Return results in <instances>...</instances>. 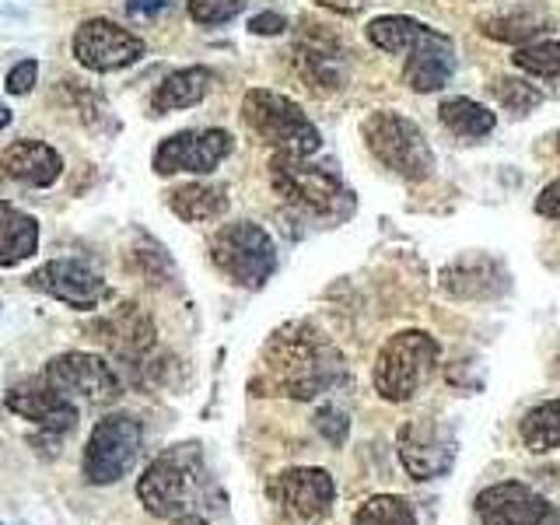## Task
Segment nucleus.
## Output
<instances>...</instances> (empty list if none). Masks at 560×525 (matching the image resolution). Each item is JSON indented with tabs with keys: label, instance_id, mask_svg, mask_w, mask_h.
I'll return each instance as SVG.
<instances>
[{
	"label": "nucleus",
	"instance_id": "nucleus-1",
	"mask_svg": "<svg viewBox=\"0 0 560 525\" xmlns=\"http://www.w3.org/2000/svg\"><path fill=\"white\" fill-rule=\"evenodd\" d=\"M343 375V358L332 340L312 323H288L267 340L262 378L270 396L315 399Z\"/></svg>",
	"mask_w": 560,
	"mask_h": 525
},
{
	"label": "nucleus",
	"instance_id": "nucleus-2",
	"mask_svg": "<svg viewBox=\"0 0 560 525\" xmlns=\"http://www.w3.org/2000/svg\"><path fill=\"white\" fill-rule=\"evenodd\" d=\"M210 494H214V477L207 472L200 445H172L148 463L144 477L137 480L140 504L162 522L197 515V508H207Z\"/></svg>",
	"mask_w": 560,
	"mask_h": 525
},
{
	"label": "nucleus",
	"instance_id": "nucleus-3",
	"mask_svg": "<svg viewBox=\"0 0 560 525\" xmlns=\"http://www.w3.org/2000/svg\"><path fill=\"white\" fill-rule=\"evenodd\" d=\"M270 183L291 207L323 221H347L354 214V192L326 165H312L298 154H273Z\"/></svg>",
	"mask_w": 560,
	"mask_h": 525
},
{
	"label": "nucleus",
	"instance_id": "nucleus-4",
	"mask_svg": "<svg viewBox=\"0 0 560 525\" xmlns=\"http://www.w3.org/2000/svg\"><path fill=\"white\" fill-rule=\"evenodd\" d=\"M242 119L249 122L253 133L267 140L277 154L312 158L323 148L319 127L305 116L302 105L280 92H270V88H249V92H245Z\"/></svg>",
	"mask_w": 560,
	"mask_h": 525
},
{
	"label": "nucleus",
	"instance_id": "nucleus-5",
	"mask_svg": "<svg viewBox=\"0 0 560 525\" xmlns=\"http://www.w3.org/2000/svg\"><path fill=\"white\" fill-rule=\"evenodd\" d=\"M361 137L375 162L396 172L407 183H424L434 175V151L428 144L424 130L402 113L378 109L361 122Z\"/></svg>",
	"mask_w": 560,
	"mask_h": 525
},
{
	"label": "nucleus",
	"instance_id": "nucleus-6",
	"mask_svg": "<svg viewBox=\"0 0 560 525\" xmlns=\"http://www.w3.org/2000/svg\"><path fill=\"white\" fill-rule=\"evenodd\" d=\"M438 354L442 347L424 329H402L396 337H389L382 343L378 358H375V393L385 402H407L420 393L438 364Z\"/></svg>",
	"mask_w": 560,
	"mask_h": 525
},
{
	"label": "nucleus",
	"instance_id": "nucleus-7",
	"mask_svg": "<svg viewBox=\"0 0 560 525\" xmlns=\"http://www.w3.org/2000/svg\"><path fill=\"white\" fill-rule=\"evenodd\" d=\"M210 262L245 291H259L277 270V245L256 221H232L210 242Z\"/></svg>",
	"mask_w": 560,
	"mask_h": 525
},
{
	"label": "nucleus",
	"instance_id": "nucleus-8",
	"mask_svg": "<svg viewBox=\"0 0 560 525\" xmlns=\"http://www.w3.org/2000/svg\"><path fill=\"white\" fill-rule=\"evenodd\" d=\"M140 448H144V428L130 413H105L84 442L81 472L92 487H113L130 477Z\"/></svg>",
	"mask_w": 560,
	"mask_h": 525
},
{
	"label": "nucleus",
	"instance_id": "nucleus-9",
	"mask_svg": "<svg viewBox=\"0 0 560 525\" xmlns=\"http://www.w3.org/2000/svg\"><path fill=\"white\" fill-rule=\"evenodd\" d=\"M70 52H74V60L84 70H92V74H113V70L133 67L137 60H144L148 43L140 39L137 32L113 22V18H84L74 28Z\"/></svg>",
	"mask_w": 560,
	"mask_h": 525
},
{
	"label": "nucleus",
	"instance_id": "nucleus-10",
	"mask_svg": "<svg viewBox=\"0 0 560 525\" xmlns=\"http://www.w3.org/2000/svg\"><path fill=\"white\" fill-rule=\"evenodd\" d=\"M235 151V137L221 130V127H210V130H179L165 137L162 144L154 148L151 154V168L154 175H210L228 154Z\"/></svg>",
	"mask_w": 560,
	"mask_h": 525
},
{
	"label": "nucleus",
	"instance_id": "nucleus-11",
	"mask_svg": "<svg viewBox=\"0 0 560 525\" xmlns=\"http://www.w3.org/2000/svg\"><path fill=\"white\" fill-rule=\"evenodd\" d=\"M396 455L413 480H438L455 466L459 442H455V434L445 424H438L431 417H417L399 428Z\"/></svg>",
	"mask_w": 560,
	"mask_h": 525
},
{
	"label": "nucleus",
	"instance_id": "nucleus-12",
	"mask_svg": "<svg viewBox=\"0 0 560 525\" xmlns=\"http://www.w3.org/2000/svg\"><path fill=\"white\" fill-rule=\"evenodd\" d=\"M43 378L70 399L84 402H116L122 396V382L116 375V368L105 361L102 354H88V350H67L57 354L46 368Z\"/></svg>",
	"mask_w": 560,
	"mask_h": 525
},
{
	"label": "nucleus",
	"instance_id": "nucleus-13",
	"mask_svg": "<svg viewBox=\"0 0 560 525\" xmlns=\"http://www.w3.org/2000/svg\"><path fill=\"white\" fill-rule=\"evenodd\" d=\"M267 494L284 515L315 522L326 518L332 512V504H337V480L323 466H291L280 469L267 483Z\"/></svg>",
	"mask_w": 560,
	"mask_h": 525
},
{
	"label": "nucleus",
	"instance_id": "nucleus-14",
	"mask_svg": "<svg viewBox=\"0 0 560 525\" xmlns=\"http://www.w3.org/2000/svg\"><path fill=\"white\" fill-rule=\"evenodd\" d=\"M28 288L57 298L74 312H95L105 298V280L98 270H92L81 259H49L39 270L28 273Z\"/></svg>",
	"mask_w": 560,
	"mask_h": 525
},
{
	"label": "nucleus",
	"instance_id": "nucleus-15",
	"mask_svg": "<svg viewBox=\"0 0 560 525\" xmlns=\"http://www.w3.org/2000/svg\"><path fill=\"white\" fill-rule=\"evenodd\" d=\"M4 402H8L11 413H18L22 420H32L35 428H46V431H57V434L74 431L78 420H81L78 402L70 396H63L57 385H49L43 375L14 382L4 396Z\"/></svg>",
	"mask_w": 560,
	"mask_h": 525
},
{
	"label": "nucleus",
	"instance_id": "nucleus-16",
	"mask_svg": "<svg viewBox=\"0 0 560 525\" xmlns=\"http://www.w3.org/2000/svg\"><path fill=\"white\" fill-rule=\"evenodd\" d=\"M480 525H547L553 518V504L539 490L504 480L477 494Z\"/></svg>",
	"mask_w": 560,
	"mask_h": 525
},
{
	"label": "nucleus",
	"instance_id": "nucleus-17",
	"mask_svg": "<svg viewBox=\"0 0 560 525\" xmlns=\"http://www.w3.org/2000/svg\"><path fill=\"white\" fill-rule=\"evenodd\" d=\"M407 67H402V81H407L413 92H438L445 88L452 70H455V46L445 32L438 28H424V35L407 49Z\"/></svg>",
	"mask_w": 560,
	"mask_h": 525
},
{
	"label": "nucleus",
	"instance_id": "nucleus-18",
	"mask_svg": "<svg viewBox=\"0 0 560 525\" xmlns=\"http://www.w3.org/2000/svg\"><path fill=\"white\" fill-rule=\"evenodd\" d=\"M0 172H4L11 183L49 189L63 175V158L57 148L46 144V140L25 137L4 148V154H0Z\"/></svg>",
	"mask_w": 560,
	"mask_h": 525
},
{
	"label": "nucleus",
	"instance_id": "nucleus-19",
	"mask_svg": "<svg viewBox=\"0 0 560 525\" xmlns=\"http://www.w3.org/2000/svg\"><path fill=\"white\" fill-rule=\"evenodd\" d=\"M294 63L302 70V78L319 88V92H340L347 81V57L337 39L315 32L302 35V43L294 46Z\"/></svg>",
	"mask_w": 560,
	"mask_h": 525
},
{
	"label": "nucleus",
	"instance_id": "nucleus-20",
	"mask_svg": "<svg viewBox=\"0 0 560 525\" xmlns=\"http://www.w3.org/2000/svg\"><path fill=\"white\" fill-rule=\"evenodd\" d=\"M35 253H39V221L18 203L0 200V270H11Z\"/></svg>",
	"mask_w": 560,
	"mask_h": 525
},
{
	"label": "nucleus",
	"instance_id": "nucleus-21",
	"mask_svg": "<svg viewBox=\"0 0 560 525\" xmlns=\"http://www.w3.org/2000/svg\"><path fill=\"white\" fill-rule=\"evenodd\" d=\"M214 84V70L210 67H183V70H172V74L154 88L151 95V109L162 116V113H179V109H192L200 105Z\"/></svg>",
	"mask_w": 560,
	"mask_h": 525
},
{
	"label": "nucleus",
	"instance_id": "nucleus-22",
	"mask_svg": "<svg viewBox=\"0 0 560 525\" xmlns=\"http://www.w3.org/2000/svg\"><path fill=\"white\" fill-rule=\"evenodd\" d=\"M168 210L186 224H207L228 214V189L221 183H186L168 189Z\"/></svg>",
	"mask_w": 560,
	"mask_h": 525
},
{
	"label": "nucleus",
	"instance_id": "nucleus-23",
	"mask_svg": "<svg viewBox=\"0 0 560 525\" xmlns=\"http://www.w3.org/2000/svg\"><path fill=\"white\" fill-rule=\"evenodd\" d=\"M445 291L455 298H487L498 294L504 288V270L498 259L487 256H466L459 262H452L445 270Z\"/></svg>",
	"mask_w": 560,
	"mask_h": 525
},
{
	"label": "nucleus",
	"instance_id": "nucleus-24",
	"mask_svg": "<svg viewBox=\"0 0 560 525\" xmlns=\"http://www.w3.org/2000/svg\"><path fill=\"white\" fill-rule=\"evenodd\" d=\"M550 28H553V18L542 8H512V11L490 14L480 22V32L487 35V39L508 43V46H525Z\"/></svg>",
	"mask_w": 560,
	"mask_h": 525
},
{
	"label": "nucleus",
	"instance_id": "nucleus-25",
	"mask_svg": "<svg viewBox=\"0 0 560 525\" xmlns=\"http://www.w3.org/2000/svg\"><path fill=\"white\" fill-rule=\"evenodd\" d=\"M105 332H109V343L122 358L144 361L148 350H154V323L137 305H122L113 319L105 323Z\"/></svg>",
	"mask_w": 560,
	"mask_h": 525
},
{
	"label": "nucleus",
	"instance_id": "nucleus-26",
	"mask_svg": "<svg viewBox=\"0 0 560 525\" xmlns=\"http://www.w3.org/2000/svg\"><path fill=\"white\" fill-rule=\"evenodd\" d=\"M518 438L533 455L560 452V396L539 402V407L525 413L518 424Z\"/></svg>",
	"mask_w": 560,
	"mask_h": 525
},
{
	"label": "nucleus",
	"instance_id": "nucleus-27",
	"mask_svg": "<svg viewBox=\"0 0 560 525\" xmlns=\"http://www.w3.org/2000/svg\"><path fill=\"white\" fill-rule=\"evenodd\" d=\"M438 116H442L445 127L463 140H480L487 133H494V127H498L494 113L472 98H448V102H442Z\"/></svg>",
	"mask_w": 560,
	"mask_h": 525
},
{
	"label": "nucleus",
	"instance_id": "nucleus-28",
	"mask_svg": "<svg viewBox=\"0 0 560 525\" xmlns=\"http://www.w3.org/2000/svg\"><path fill=\"white\" fill-rule=\"evenodd\" d=\"M428 25L413 22L407 14H382L375 22H368V43L378 46L382 52H407L420 35H424Z\"/></svg>",
	"mask_w": 560,
	"mask_h": 525
},
{
	"label": "nucleus",
	"instance_id": "nucleus-29",
	"mask_svg": "<svg viewBox=\"0 0 560 525\" xmlns=\"http://www.w3.org/2000/svg\"><path fill=\"white\" fill-rule=\"evenodd\" d=\"M354 525H417V512L399 494H375L354 512Z\"/></svg>",
	"mask_w": 560,
	"mask_h": 525
},
{
	"label": "nucleus",
	"instance_id": "nucleus-30",
	"mask_svg": "<svg viewBox=\"0 0 560 525\" xmlns=\"http://www.w3.org/2000/svg\"><path fill=\"white\" fill-rule=\"evenodd\" d=\"M515 67L533 78H557L560 74V43H533L515 52Z\"/></svg>",
	"mask_w": 560,
	"mask_h": 525
},
{
	"label": "nucleus",
	"instance_id": "nucleus-31",
	"mask_svg": "<svg viewBox=\"0 0 560 525\" xmlns=\"http://www.w3.org/2000/svg\"><path fill=\"white\" fill-rule=\"evenodd\" d=\"M494 98H498L512 116H525V113H533L536 105L542 102V92H539V88H533L529 81L501 78V81H494Z\"/></svg>",
	"mask_w": 560,
	"mask_h": 525
},
{
	"label": "nucleus",
	"instance_id": "nucleus-32",
	"mask_svg": "<svg viewBox=\"0 0 560 525\" xmlns=\"http://www.w3.org/2000/svg\"><path fill=\"white\" fill-rule=\"evenodd\" d=\"M245 0H186V11L197 25H207V28H218V25H228L235 22L242 14Z\"/></svg>",
	"mask_w": 560,
	"mask_h": 525
},
{
	"label": "nucleus",
	"instance_id": "nucleus-33",
	"mask_svg": "<svg viewBox=\"0 0 560 525\" xmlns=\"http://www.w3.org/2000/svg\"><path fill=\"white\" fill-rule=\"evenodd\" d=\"M315 428H319V434L326 438L329 445H343L347 442V431H350V420L340 407H323L319 413H315Z\"/></svg>",
	"mask_w": 560,
	"mask_h": 525
},
{
	"label": "nucleus",
	"instance_id": "nucleus-34",
	"mask_svg": "<svg viewBox=\"0 0 560 525\" xmlns=\"http://www.w3.org/2000/svg\"><path fill=\"white\" fill-rule=\"evenodd\" d=\"M35 84H39V60H22L18 67H11V74L4 81L8 95H28Z\"/></svg>",
	"mask_w": 560,
	"mask_h": 525
},
{
	"label": "nucleus",
	"instance_id": "nucleus-35",
	"mask_svg": "<svg viewBox=\"0 0 560 525\" xmlns=\"http://www.w3.org/2000/svg\"><path fill=\"white\" fill-rule=\"evenodd\" d=\"M288 28V18L277 14V11H262L256 18H249V32L253 35H280Z\"/></svg>",
	"mask_w": 560,
	"mask_h": 525
},
{
	"label": "nucleus",
	"instance_id": "nucleus-36",
	"mask_svg": "<svg viewBox=\"0 0 560 525\" xmlns=\"http://www.w3.org/2000/svg\"><path fill=\"white\" fill-rule=\"evenodd\" d=\"M536 214L560 221V179H553V183L536 197Z\"/></svg>",
	"mask_w": 560,
	"mask_h": 525
},
{
	"label": "nucleus",
	"instance_id": "nucleus-37",
	"mask_svg": "<svg viewBox=\"0 0 560 525\" xmlns=\"http://www.w3.org/2000/svg\"><path fill=\"white\" fill-rule=\"evenodd\" d=\"M319 8H329V11H337V14H358L364 11L372 0H315Z\"/></svg>",
	"mask_w": 560,
	"mask_h": 525
},
{
	"label": "nucleus",
	"instance_id": "nucleus-38",
	"mask_svg": "<svg viewBox=\"0 0 560 525\" xmlns=\"http://www.w3.org/2000/svg\"><path fill=\"white\" fill-rule=\"evenodd\" d=\"M127 8L133 14H158L168 8V0H127Z\"/></svg>",
	"mask_w": 560,
	"mask_h": 525
},
{
	"label": "nucleus",
	"instance_id": "nucleus-39",
	"mask_svg": "<svg viewBox=\"0 0 560 525\" xmlns=\"http://www.w3.org/2000/svg\"><path fill=\"white\" fill-rule=\"evenodd\" d=\"M172 525H207V518H200V515H186V518H175Z\"/></svg>",
	"mask_w": 560,
	"mask_h": 525
},
{
	"label": "nucleus",
	"instance_id": "nucleus-40",
	"mask_svg": "<svg viewBox=\"0 0 560 525\" xmlns=\"http://www.w3.org/2000/svg\"><path fill=\"white\" fill-rule=\"evenodd\" d=\"M8 122H11V109H8V105H0V130H4Z\"/></svg>",
	"mask_w": 560,
	"mask_h": 525
},
{
	"label": "nucleus",
	"instance_id": "nucleus-41",
	"mask_svg": "<svg viewBox=\"0 0 560 525\" xmlns=\"http://www.w3.org/2000/svg\"><path fill=\"white\" fill-rule=\"evenodd\" d=\"M557 151H560V137H557Z\"/></svg>",
	"mask_w": 560,
	"mask_h": 525
}]
</instances>
